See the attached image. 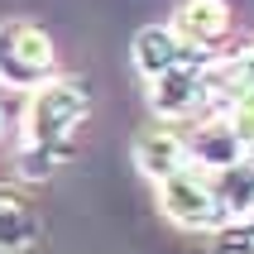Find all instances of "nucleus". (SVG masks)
Returning a JSON list of instances; mask_svg holds the SVG:
<instances>
[{"instance_id": "1", "label": "nucleus", "mask_w": 254, "mask_h": 254, "mask_svg": "<svg viewBox=\"0 0 254 254\" xmlns=\"http://www.w3.org/2000/svg\"><path fill=\"white\" fill-rule=\"evenodd\" d=\"M91 115V91L82 77L53 72L48 82L24 91V115H19V139L24 144H67Z\"/></svg>"}, {"instance_id": "2", "label": "nucleus", "mask_w": 254, "mask_h": 254, "mask_svg": "<svg viewBox=\"0 0 254 254\" xmlns=\"http://www.w3.org/2000/svg\"><path fill=\"white\" fill-rule=\"evenodd\" d=\"M53 72H58V48L34 19L0 24V86L5 91H34Z\"/></svg>"}, {"instance_id": "3", "label": "nucleus", "mask_w": 254, "mask_h": 254, "mask_svg": "<svg viewBox=\"0 0 254 254\" xmlns=\"http://www.w3.org/2000/svg\"><path fill=\"white\" fill-rule=\"evenodd\" d=\"M154 187H158V211L168 216L173 226H183V230L211 235V230H221L230 221V216L221 211L216 192H211V178L201 168H192V163H183V168L168 173V178H158Z\"/></svg>"}, {"instance_id": "4", "label": "nucleus", "mask_w": 254, "mask_h": 254, "mask_svg": "<svg viewBox=\"0 0 254 254\" xmlns=\"http://www.w3.org/2000/svg\"><path fill=\"white\" fill-rule=\"evenodd\" d=\"M206 63H211V53H187L178 67L149 77V111L163 125H183V120H197V115L211 111V101H206Z\"/></svg>"}, {"instance_id": "5", "label": "nucleus", "mask_w": 254, "mask_h": 254, "mask_svg": "<svg viewBox=\"0 0 254 254\" xmlns=\"http://www.w3.org/2000/svg\"><path fill=\"white\" fill-rule=\"evenodd\" d=\"M168 24H173V34H178L192 53H216V48L226 43L235 14H230L226 0H183V5L173 10Z\"/></svg>"}, {"instance_id": "6", "label": "nucleus", "mask_w": 254, "mask_h": 254, "mask_svg": "<svg viewBox=\"0 0 254 254\" xmlns=\"http://www.w3.org/2000/svg\"><path fill=\"white\" fill-rule=\"evenodd\" d=\"M254 91V43L235 48V53H211L206 63V101H211V111H226L235 96Z\"/></svg>"}, {"instance_id": "7", "label": "nucleus", "mask_w": 254, "mask_h": 254, "mask_svg": "<svg viewBox=\"0 0 254 254\" xmlns=\"http://www.w3.org/2000/svg\"><path fill=\"white\" fill-rule=\"evenodd\" d=\"M183 144H187V163H192V168H201V173H221V168H230L235 158H245L240 139L230 134V125L221 120V115L201 120L197 129H187Z\"/></svg>"}, {"instance_id": "8", "label": "nucleus", "mask_w": 254, "mask_h": 254, "mask_svg": "<svg viewBox=\"0 0 254 254\" xmlns=\"http://www.w3.org/2000/svg\"><path fill=\"white\" fill-rule=\"evenodd\" d=\"M187 163V144H183V134L173 125H149V129H139L134 134V168L149 178V183H158V178H168V173H178Z\"/></svg>"}, {"instance_id": "9", "label": "nucleus", "mask_w": 254, "mask_h": 254, "mask_svg": "<svg viewBox=\"0 0 254 254\" xmlns=\"http://www.w3.org/2000/svg\"><path fill=\"white\" fill-rule=\"evenodd\" d=\"M187 53H192V48L173 34V24H144L139 34H134V43H129L134 72H139L144 82H149V77H158V72H168V67H178Z\"/></svg>"}, {"instance_id": "10", "label": "nucleus", "mask_w": 254, "mask_h": 254, "mask_svg": "<svg viewBox=\"0 0 254 254\" xmlns=\"http://www.w3.org/2000/svg\"><path fill=\"white\" fill-rule=\"evenodd\" d=\"M39 211L19 187L0 183V254H24L39 240Z\"/></svg>"}, {"instance_id": "11", "label": "nucleus", "mask_w": 254, "mask_h": 254, "mask_svg": "<svg viewBox=\"0 0 254 254\" xmlns=\"http://www.w3.org/2000/svg\"><path fill=\"white\" fill-rule=\"evenodd\" d=\"M206 178H211V192H216V201H221V211H226L230 221H245L250 206H254V154L235 158L230 168L206 173Z\"/></svg>"}, {"instance_id": "12", "label": "nucleus", "mask_w": 254, "mask_h": 254, "mask_svg": "<svg viewBox=\"0 0 254 254\" xmlns=\"http://www.w3.org/2000/svg\"><path fill=\"white\" fill-rule=\"evenodd\" d=\"M72 154H77V139H67V144H19L14 173H19L24 183H48Z\"/></svg>"}, {"instance_id": "13", "label": "nucleus", "mask_w": 254, "mask_h": 254, "mask_svg": "<svg viewBox=\"0 0 254 254\" xmlns=\"http://www.w3.org/2000/svg\"><path fill=\"white\" fill-rule=\"evenodd\" d=\"M221 120L230 125V134L240 139V149H245V154H254V91L235 96L226 111H221Z\"/></svg>"}, {"instance_id": "14", "label": "nucleus", "mask_w": 254, "mask_h": 254, "mask_svg": "<svg viewBox=\"0 0 254 254\" xmlns=\"http://www.w3.org/2000/svg\"><path fill=\"white\" fill-rule=\"evenodd\" d=\"M211 254H254V230L245 221H226L221 230H211Z\"/></svg>"}, {"instance_id": "15", "label": "nucleus", "mask_w": 254, "mask_h": 254, "mask_svg": "<svg viewBox=\"0 0 254 254\" xmlns=\"http://www.w3.org/2000/svg\"><path fill=\"white\" fill-rule=\"evenodd\" d=\"M245 226H250V230H254V206H250V216H245Z\"/></svg>"}, {"instance_id": "16", "label": "nucleus", "mask_w": 254, "mask_h": 254, "mask_svg": "<svg viewBox=\"0 0 254 254\" xmlns=\"http://www.w3.org/2000/svg\"><path fill=\"white\" fill-rule=\"evenodd\" d=\"M0 134H5V115H0Z\"/></svg>"}]
</instances>
